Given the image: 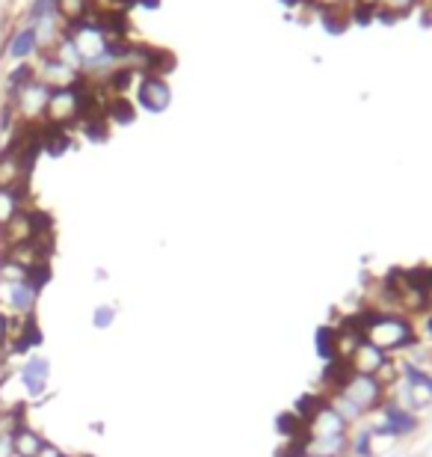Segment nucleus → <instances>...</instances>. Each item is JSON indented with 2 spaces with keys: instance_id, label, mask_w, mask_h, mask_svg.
I'll return each mask as SVG.
<instances>
[{
  "instance_id": "nucleus-17",
  "label": "nucleus",
  "mask_w": 432,
  "mask_h": 457,
  "mask_svg": "<svg viewBox=\"0 0 432 457\" xmlns=\"http://www.w3.org/2000/svg\"><path fill=\"white\" fill-rule=\"evenodd\" d=\"M21 208H27V187H0V232Z\"/></svg>"
},
{
  "instance_id": "nucleus-29",
  "label": "nucleus",
  "mask_w": 432,
  "mask_h": 457,
  "mask_svg": "<svg viewBox=\"0 0 432 457\" xmlns=\"http://www.w3.org/2000/svg\"><path fill=\"white\" fill-rule=\"evenodd\" d=\"M0 457H15L12 434H0Z\"/></svg>"
},
{
  "instance_id": "nucleus-23",
  "label": "nucleus",
  "mask_w": 432,
  "mask_h": 457,
  "mask_svg": "<svg viewBox=\"0 0 432 457\" xmlns=\"http://www.w3.org/2000/svg\"><path fill=\"white\" fill-rule=\"evenodd\" d=\"M51 57H53V60H60L62 66H69V69H75V71H84V60H80V54H77L75 45H71L69 36L57 45V51H53Z\"/></svg>"
},
{
  "instance_id": "nucleus-16",
  "label": "nucleus",
  "mask_w": 432,
  "mask_h": 457,
  "mask_svg": "<svg viewBox=\"0 0 432 457\" xmlns=\"http://www.w3.org/2000/svg\"><path fill=\"white\" fill-rule=\"evenodd\" d=\"M45 443H48V440H45V434H42V431H36V428H33L30 422L21 425V428H15V431H12L15 457H36Z\"/></svg>"
},
{
  "instance_id": "nucleus-26",
  "label": "nucleus",
  "mask_w": 432,
  "mask_h": 457,
  "mask_svg": "<svg viewBox=\"0 0 432 457\" xmlns=\"http://www.w3.org/2000/svg\"><path fill=\"white\" fill-rule=\"evenodd\" d=\"M53 279V270H51V264H39V268H30L27 270V282L36 288V291H45V286Z\"/></svg>"
},
{
  "instance_id": "nucleus-9",
  "label": "nucleus",
  "mask_w": 432,
  "mask_h": 457,
  "mask_svg": "<svg viewBox=\"0 0 432 457\" xmlns=\"http://www.w3.org/2000/svg\"><path fill=\"white\" fill-rule=\"evenodd\" d=\"M136 102H140L143 111H149V113H167L172 104L169 78L140 75V84H136Z\"/></svg>"
},
{
  "instance_id": "nucleus-20",
  "label": "nucleus",
  "mask_w": 432,
  "mask_h": 457,
  "mask_svg": "<svg viewBox=\"0 0 432 457\" xmlns=\"http://www.w3.org/2000/svg\"><path fill=\"white\" fill-rule=\"evenodd\" d=\"M275 434L281 436V443H297L302 436H308V428L293 410H284V413L275 416Z\"/></svg>"
},
{
  "instance_id": "nucleus-6",
  "label": "nucleus",
  "mask_w": 432,
  "mask_h": 457,
  "mask_svg": "<svg viewBox=\"0 0 432 457\" xmlns=\"http://www.w3.org/2000/svg\"><path fill=\"white\" fill-rule=\"evenodd\" d=\"M69 39L77 48L84 66H89V62H98V60H104V57L113 54V45H110L107 30L98 21H92V18L84 24H77V27H69Z\"/></svg>"
},
{
  "instance_id": "nucleus-35",
  "label": "nucleus",
  "mask_w": 432,
  "mask_h": 457,
  "mask_svg": "<svg viewBox=\"0 0 432 457\" xmlns=\"http://www.w3.org/2000/svg\"><path fill=\"white\" fill-rule=\"evenodd\" d=\"M344 457H349V454H344Z\"/></svg>"
},
{
  "instance_id": "nucleus-24",
  "label": "nucleus",
  "mask_w": 432,
  "mask_h": 457,
  "mask_svg": "<svg viewBox=\"0 0 432 457\" xmlns=\"http://www.w3.org/2000/svg\"><path fill=\"white\" fill-rule=\"evenodd\" d=\"M116 315H118V309L113 303H101L92 309V327H95V330H110V327L116 324Z\"/></svg>"
},
{
  "instance_id": "nucleus-33",
  "label": "nucleus",
  "mask_w": 432,
  "mask_h": 457,
  "mask_svg": "<svg viewBox=\"0 0 432 457\" xmlns=\"http://www.w3.org/2000/svg\"><path fill=\"white\" fill-rule=\"evenodd\" d=\"M0 410H4V389H0Z\"/></svg>"
},
{
  "instance_id": "nucleus-1",
  "label": "nucleus",
  "mask_w": 432,
  "mask_h": 457,
  "mask_svg": "<svg viewBox=\"0 0 432 457\" xmlns=\"http://www.w3.org/2000/svg\"><path fill=\"white\" fill-rule=\"evenodd\" d=\"M358 321H362L364 342L376 345L388 356H403L415 345H420L418 321L403 312H382V309H373L364 303L358 309Z\"/></svg>"
},
{
  "instance_id": "nucleus-8",
  "label": "nucleus",
  "mask_w": 432,
  "mask_h": 457,
  "mask_svg": "<svg viewBox=\"0 0 432 457\" xmlns=\"http://www.w3.org/2000/svg\"><path fill=\"white\" fill-rule=\"evenodd\" d=\"M33 30V39H36V54L39 57H51L53 51H57V45L69 36V27L62 24V18L53 12H45L39 18H33V21H27Z\"/></svg>"
},
{
  "instance_id": "nucleus-13",
  "label": "nucleus",
  "mask_w": 432,
  "mask_h": 457,
  "mask_svg": "<svg viewBox=\"0 0 432 457\" xmlns=\"http://www.w3.org/2000/svg\"><path fill=\"white\" fill-rule=\"evenodd\" d=\"M349 431H353V428L344 422L341 413H338V410L329 404V401L317 410V416L308 422V434L311 436H344Z\"/></svg>"
},
{
  "instance_id": "nucleus-28",
  "label": "nucleus",
  "mask_w": 432,
  "mask_h": 457,
  "mask_svg": "<svg viewBox=\"0 0 432 457\" xmlns=\"http://www.w3.org/2000/svg\"><path fill=\"white\" fill-rule=\"evenodd\" d=\"M376 4H379V0H353V15H355V21H362V24L371 21L373 12H376Z\"/></svg>"
},
{
  "instance_id": "nucleus-11",
  "label": "nucleus",
  "mask_w": 432,
  "mask_h": 457,
  "mask_svg": "<svg viewBox=\"0 0 432 457\" xmlns=\"http://www.w3.org/2000/svg\"><path fill=\"white\" fill-rule=\"evenodd\" d=\"M33 167H36L33 161H27L18 149L6 145L0 152V187H27Z\"/></svg>"
},
{
  "instance_id": "nucleus-2",
  "label": "nucleus",
  "mask_w": 432,
  "mask_h": 457,
  "mask_svg": "<svg viewBox=\"0 0 432 457\" xmlns=\"http://www.w3.org/2000/svg\"><path fill=\"white\" fill-rule=\"evenodd\" d=\"M48 98H51V89L33 75L30 80H24L4 104H9V111H12L15 125H45Z\"/></svg>"
},
{
  "instance_id": "nucleus-18",
  "label": "nucleus",
  "mask_w": 432,
  "mask_h": 457,
  "mask_svg": "<svg viewBox=\"0 0 432 457\" xmlns=\"http://www.w3.org/2000/svg\"><path fill=\"white\" fill-rule=\"evenodd\" d=\"M53 12L62 18V24L66 27H77V24L89 21L92 4L89 0H53Z\"/></svg>"
},
{
  "instance_id": "nucleus-38",
  "label": "nucleus",
  "mask_w": 432,
  "mask_h": 457,
  "mask_svg": "<svg viewBox=\"0 0 432 457\" xmlns=\"http://www.w3.org/2000/svg\"><path fill=\"white\" fill-rule=\"evenodd\" d=\"M89 4H92V0H89Z\"/></svg>"
},
{
  "instance_id": "nucleus-21",
  "label": "nucleus",
  "mask_w": 432,
  "mask_h": 457,
  "mask_svg": "<svg viewBox=\"0 0 432 457\" xmlns=\"http://www.w3.org/2000/svg\"><path fill=\"white\" fill-rule=\"evenodd\" d=\"M373 428L371 425H355L353 431H349V457H373Z\"/></svg>"
},
{
  "instance_id": "nucleus-37",
  "label": "nucleus",
  "mask_w": 432,
  "mask_h": 457,
  "mask_svg": "<svg viewBox=\"0 0 432 457\" xmlns=\"http://www.w3.org/2000/svg\"><path fill=\"white\" fill-rule=\"evenodd\" d=\"M0 434H4V431H0Z\"/></svg>"
},
{
  "instance_id": "nucleus-36",
  "label": "nucleus",
  "mask_w": 432,
  "mask_h": 457,
  "mask_svg": "<svg viewBox=\"0 0 432 457\" xmlns=\"http://www.w3.org/2000/svg\"><path fill=\"white\" fill-rule=\"evenodd\" d=\"M136 4H140V0H136Z\"/></svg>"
},
{
  "instance_id": "nucleus-19",
  "label": "nucleus",
  "mask_w": 432,
  "mask_h": 457,
  "mask_svg": "<svg viewBox=\"0 0 432 457\" xmlns=\"http://www.w3.org/2000/svg\"><path fill=\"white\" fill-rule=\"evenodd\" d=\"M420 4H424V0H379L373 18H382L385 24H394V21H400V18L415 12Z\"/></svg>"
},
{
  "instance_id": "nucleus-32",
  "label": "nucleus",
  "mask_w": 432,
  "mask_h": 457,
  "mask_svg": "<svg viewBox=\"0 0 432 457\" xmlns=\"http://www.w3.org/2000/svg\"><path fill=\"white\" fill-rule=\"evenodd\" d=\"M293 457H320V454H314V452H297Z\"/></svg>"
},
{
  "instance_id": "nucleus-25",
  "label": "nucleus",
  "mask_w": 432,
  "mask_h": 457,
  "mask_svg": "<svg viewBox=\"0 0 432 457\" xmlns=\"http://www.w3.org/2000/svg\"><path fill=\"white\" fill-rule=\"evenodd\" d=\"M27 279V268L15 264L12 259H4L0 262V286H15V282H24Z\"/></svg>"
},
{
  "instance_id": "nucleus-7",
  "label": "nucleus",
  "mask_w": 432,
  "mask_h": 457,
  "mask_svg": "<svg viewBox=\"0 0 432 457\" xmlns=\"http://www.w3.org/2000/svg\"><path fill=\"white\" fill-rule=\"evenodd\" d=\"M18 380L24 386V395L30 401H42L51 383V360L42 353H30L18 369Z\"/></svg>"
},
{
  "instance_id": "nucleus-30",
  "label": "nucleus",
  "mask_w": 432,
  "mask_h": 457,
  "mask_svg": "<svg viewBox=\"0 0 432 457\" xmlns=\"http://www.w3.org/2000/svg\"><path fill=\"white\" fill-rule=\"evenodd\" d=\"M36 457H66V452H62L57 443H51V440H48V443H45L42 449H39V454H36Z\"/></svg>"
},
{
  "instance_id": "nucleus-14",
  "label": "nucleus",
  "mask_w": 432,
  "mask_h": 457,
  "mask_svg": "<svg viewBox=\"0 0 432 457\" xmlns=\"http://www.w3.org/2000/svg\"><path fill=\"white\" fill-rule=\"evenodd\" d=\"M314 353L323 362H332L341 356V330L338 324H320L314 330Z\"/></svg>"
},
{
  "instance_id": "nucleus-15",
  "label": "nucleus",
  "mask_w": 432,
  "mask_h": 457,
  "mask_svg": "<svg viewBox=\"0 0 432 457\" xmlns=\"http://www.w3.org/2000/svg\"><path fill=\"white\" fill-rule=\"evenodd\" d=\"M6 57L12 60V62H30L33 57H39V54H36V39H33L30 24L18 27V30H15L12 36H9V42H6Z\"/></svg>"
},
{
  "instance_id": "nucleus-10",
  "label": "nucleus",
  "mask_w": 432,
  "mask_h": 457,
  "mask_svg": "<svg viewBox=\"0 0 432 457\" xmlns=\"http://www.w3.org/2000/svg\"><path fill=\"white\" fill-rule=\"evenodd\" d=\"M33 75L39 78L51 93L53 89H71V87L84 84V75H80V71L62 66V62L53 57H39V62H33Z\"/></svg>"
},
{
  "instance_id": "nucleus-31",
  "label": "nucleus",
  "mask_w": 432,
  "mask_h": 457,
  "mask_svg": "<svg viewBox=\"0 0 432 457\" xmlns=\"http://www.w3.org/2000/svg\"><path fill=\"white\" fill-rule=\"evenodd\" d=\"M420 321V327H418V333H424L427 339H429V345H432V312H427L424 318H418Z\"/></svg>"
},
{
  "instance_id": "nucleus-5",
  "label": "nucleus",
  "mask_w": 432,
  "mask_h": 457,
  "mask_svg": "<svg viewBox=\"0 0 432 457\" xmlns=\"http://www.w3.org/2000/svg\"><path fill=\"white\" fill-rule=\"evenodd\" d=\"M338 395L349 398L353 404L362 410L364 416H373L376 410L382 407V401L388 398V386L379 378H371V374H349L346 383L338 389Z\"/></svg>"
},
{
  "instance_id": "nucleus-3",
  "label": "nucleus",
  "mask_w": 432,
  "mask_h": 457,
  "mask_svg": "<svg viewBox=\"0 0 432 457\" xmlns=\"http://www.w3.org/2000/svg\"><path fill=\"white\" fill-rule=\"evenodd\" d=\"M86 113V89L84 84L71 89H53L48 98V111H45V125L60 128V131H71L80 125Z\"/></svg>"
},
{
  "instance_id": "nucleus-22",
  "label": "nucleus",
  "mask_w": 432,
  "mask_h": 457,
  "mask_svg": "<svg viewBox=\"0 0 432 457\" xmlns=\"http://www.w3.org/2000/svg\"><path fill=\"white\" fill-rule=\"evenodd\" d=\"M326 395L323 392H306V395H299L297 401H293V413H297L302 422H306V428H308V422L311 419L317 416V410L326 404Z\"/></svg>"
},
{
  "instance_id": "nucleus-27",
  "label": "nucleus",
  "mask_w": 432,
  "mask_h": 457,
  "mask_svg": "<svg viewBox=\"0 0 432 457\" xmlns=\"http://www.w3.org/2000/svg\"><path fill=\"white\" fill-rule=\"evenodd\" d=\"M311 9H317L320 15L323 12H338V9H353V0H306Z\"/></svg>"
},
{
  "instance_id": "nucleus-34",
  "label": "nucleus",
  "mask_w": 432,
  "mask_h": 457,
  "mask_svg": "<svg viewBox=\"0 0 432 457\" xmlns=\"http://www.w3.org/2000/svg\"><path fill=\"white\" fill-rule=\"evenodd\" d=\"M66 457H77V454H66Z\"/></svg>"
},
{
  "instance_id": "nucleus-12",
  "label": "nucleus",
  "mask_w": 432,
  "mask_h": 457,
  "mask_svg": "<svg viewBox=\"0 0 432 457\" xmlns=\"http://www.w3.org/2000/svg\"><path fill=\"white\" fill-rule=\"evenodd\" d=\"M39 295H42V291H36L27 279L4 288V300H6L9 312L18 315V318L36 315V306H39Z\"/></svg>"
},
{
  "instance_id": "nucleus-4",
  "label": "nucleus",
  "mask_w": 432,
  "mask_h": 457,
  "mask_svg": "<svg viewBox=\"0 0 432 457\" xmlns=\"http://www.w3.org/2000/svg\"><path fill=\"white\" fill-rule=\"evenodd\" d=\"M373 416H379V422L371 425L376 434H382V436H391L394 443L397 440H406V436L412 434H418L420 431V416L418 413H412V410H406L400 404L397 398H385L382 401V407L376 410Z\"/></svg>"
}]
</instances>
